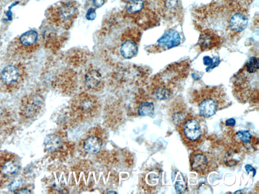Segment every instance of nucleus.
<instances>
[{"label":"nucleus","instance_id":"nucleus-1","mask_svg":"<svg viewBox=\"0 0 259 194\" xmlns=\"http://www.w3.org/2000/svg\"><path fill=\"white\" fill-rule=\"evenodd\" d=\"M79 14L76 2L67 0L51 6L47 10L46 17L50 25L65 31L72 28Z\"/></svg>","mask_w":259,"mask_h":194},{"label":"nucleus","instance_id":"nucleus-2","mask_svg":"<svg viewBox=\"0 0 259 194\" xmlns=\"http://www.w3.org/2000/svg\"><path fill=\"white\" fill-rule=\"evenodd\" d=\"M259 58L253 56L247 61L243 67L239 71L234 81L235 90L237 92H258Z\"/></svg>","mask_w":259,"mask_h":194},{"label":"nucleus","instance_id":"nucleus-3","mask_svg":"<svg viewBox=\"0 0 259 194\" xmlns=\"http://www.w3.org/2000/svg\"><path fill=\"white\" fill-rule=\"evenodd\" d=\"M225 98V93L220 87H206L200 90L196 94L199 114L206 118L212 116Z\"/></svg>","mask_w":259,"mask_h":194},{"label":"nucleus","instance_id":"nucleus-4","mask_svg":"<svg viewBox=\"0 0 259 194\" xmlns=\"http://www.w3.org/2000/svg\"><path fill=\"white\" fill-rule=\"evenodd\" d=\"M39 47L38 32L31 30L23 33L12 41L8 50L14 57L27 58L34 54Z\"/></svg>","mask_w":259,"mask_h":194},{"label":"nucleus","instance_id":"nucleus-5","mask_svg":"<svg viewBox=\"0 0 259 194\" xmlns=\"http://www.w3.org/2000/svg\"><path fill=\"white\" fill-rule=\"evenodd\" d=\"M26 77V68L22 64L7 65L0 72V89L5 92H15L22 86Z\"/></svg>","mask_w":259,"mask_h":194},{"label":"nucleus","instance_id":"nucleus-6","mask_svg":"<svg viewBox=\"0 0 259 194\" xmlns=\"http://www.w3.org/2000/svg\"><path fill=\"white\" fill-rule=\"evenodd\" d=\"M191 65L187 60L169 65L156 77L157 85H161L172 90L171 84L186 78L189 74Z\"/></svg>","mask_w":259,"mask_h":194},{"label":"nucleus","instance_id":"nucleus-7","mask_svg":"<svg viewBox=\"0 0 259 194\" xmlns=\"http://www.w3.org/2000/svg\"><path fill=\"white\" fill-rule=\"evenodd\" d=\"M157 13L164 20L180 22L183 16L181 0H154Z\"/></svg>","mask_w":259,"mask_h":194},{"label":"nucleus","instance_id":"nucleus-8","mask_svg":"<svg viewBox=\"0 0 259 194\" xmlns=\"http://www.w3.org/2000/svg\"><path fill=\"white\" fill-rule=\"evenodd\" d=\"M178 127L181 138L186 145L194 146L202 140L203 127L196 118L186 117Z\"/></svg>","mask_w":259,"mask_h":194},{"label":"nucleus","instance_id":"nucleus-9","mask_svg":"<svg viewBox=\"0 0 259 194\" xmlns=\"http://www.w3.org/2000/svg\"><path fill=\"white\" fill-rule=\"evenodd\" d=\"M141 36V32L136 28L125 31L122 36L123 43L120 48V53L124 58L131 59L137 55Z\"/></svg>","mask_w":259,"mask_h":194},{"label":"nucleus","instance_id":"nucleus-10","mask_svg":"<svg viewBox=\"0 0 259 194\" xmlns=\"http://www.w3.org/2000/svg\"><path fill=\"white\" fill-rule=\"evenodd\" d=\"M20 169V162L16 155L8 153L0 154V180L7 181L14 178Z\"/></svg>","mask_w":259,"mask_h":194},{"label":"nucleus","instance_id":"nucleus-11","mask_svg":"<svg viewBox=\"0 0 259 194\" xmlns=\"http://www.w3.org/2000/svg\"><path fill=\"white\" fill-rule=\"evenodd\" d=\"M181 42V37L179 32L170 29L164 33L155 45L150 46L147 51L151 53H161L178 46Z\"/></svg>","mask_w":259,"mask_h":194},{"label":"nucleus","instance_id":"nucleus-12","mask_svg":"<svg viewBox=\"0 0 259 194\" xmlns=\"http://www.w3.org/2000/svg\"><path fill=\"white\" fill-rule=\"evenodd\" d=\"M42 35L43 41L47 48L49 49L57 51L62 47L67 40V35L63 33L62 30L57 29L49 24Z\"/></svg>","mask_w":259,"mask_h":194},{"label":"nucleus","instance_id":"nucleus-13","mask_svg":"<svg viewBox=\"0 0 259 194\" xmlns=\"http://www.w3.org/2000/svg\"><path fill=\"white\" fill-rule=\"evenodd\" d=\"M43 105L44 99L41 95L37 93L30 94L22 101L21 113L26 118H33L39 114Z\"/></svg>","mask_w":259,"mask_h":194},{"label":"nucleus","instance_id":"nucleus-14","mask_svg":"<svg viewBox=\"0 0 259 194\" xmlns=\"http://www.w3.org/2000/svg\"><path fill=\"white\" fill-rule=\"evenodd\" d=\"M224 42L221 36L210 29L201 30L197 45L201 52L209 51L220 48Z\"/></svg>","mask_w":259,"mask_h":194},{"label":"nucleus","instance_id":"nucleus-15","mask_svg":"<svg viewBox=\"0 0 259 194\" xmlns=\"http://www.w3.org/2000/svg\"><path fill=\"white\" fill-rule=\"evenodd\" d=\"M139 28L145 30L157 27L160 23V18L157 12L145 8L138 14L130 17Z\"/></svg>","mask_w":259,"mask_h":194},{"label":"nucleus","instance_id":"nucleus-16","mask_svg":"<svg viewBox=\"0 0 259 194\" xmlns=\"http://www.w3.org/2000/svg\"><path fill=\"white\" fill-rule=\"evenodd\" d=\"M75 106L84 113H89L97 106V101L96 97L87 94L80 95L76 99Z\"/></svg>","mask_w":259,"mask_h":194},{"label":"nucleus","instance_id":"nucleus-17","mask_svg":"<svg viewBox=\"0 0 259 194\" xmlns=\"http://www.w3.org/2000/svg\"><path fill=\"white\" fill-rule=\"evenodd\" d=\"M86 86L89 89L98 91L103 86V80L100 71L92 68L88 70L84 77Z\"/></svg>","mask_w":259,"mask_h":194},{"label":"nucleus","instance_id":"nucleus-18","mask_svg":"<svg viewBox=\"0 0 259 194\" xmlns=\"http://www.w3.org/2000/svg\"><path fill=\"white\" fill-rule=\"evenodd\" d=\"M190 162L192 170L198 173L205 172L208 164L206 156L199 152H196L191 155Z\"/></svg>","mask_w":259,"mask_h":194},{"label":"nucleus","instance_id":"nucleus-19","mask_svg":"<svg viewBox=\"0 0 259 194\" xmlns=\"http://www.w3.org/2000/svg\"><path fill=\"white\" fill-rule=\"evenodd\" d=\"M102 142L97 137L92 136L87 138L84 142V150L89 154H96L101 150Z\"/></svg>","mask_w":259,"mask_h":194},{"label":"nucleus","instance_id":"nucleus-20","mask_svg":"<svg viewBox=\"0 0 259 194\" xmlns=\"http://www.w3.org/2000/svg\"><path fill=\"white\" fill-rule=\"evenodd\" d=\"M45 149L50 152H56L60 150L63 146L61 138L56 134L47 136L44 140Z\"/></svg>","mask_w":259,"mask_h":194},{"label":"nucleus","instance_id":"nucleus-21","mask_svg":"<svg viewBox=\"0 0 259 194\" xmlns=\"http://www.w3.org/2000/svg\"><path fill=\"white\" fill-rule=\"evenodd\" d=\"M145 7L144 0H129L125 6V12L130 17L138 14Z\"/></svg>","mask_w":259,"mask_h":194},{"label":"nucleus","instance_id":"nucleus-22","mask_svg":"<svg viewBox=\"0 0 259 194\" xmlns=\"http://www.w3.org/2000/svg\"><path fill=\"white\" fill-rule=\"evenodd\" d=\"M172 94V90L166 87L156 85L154 89V95L156 98L160 100H167Z\"/></svg>","mask_w":259,"mask_h":194},{"label":"nucleus","instance_id":"nucleus-23","mask_svg":"<svg viewBox=\"0 0 259 194\" xmlns=\"http://www.w3.org/2000/svg\"><path fill=\"white\" fill-rule=\"evenodd\" d=\"M155 107L154 103L144 102L141 103L138 109V113L141 116H151L154 114Z\"/></svg>","mask_w":259,"mask_h":194},{"label":"nucleus","instance_id":"nucleus-24","mask_svg":"<svg viewBox=\"0 0 259 194\" xmlns=\"http://www.w3.org/2000/svg\"><path fill=\"white\" fill-rule=\"evenodd\" d=\"M242 159L241 155L237 151L231 150L229 151L225 157V163L228 166L236 165Z\"/></svg>","mask_w":259,"mask_h":194},{"label":"nucleus","instance_id":"nucleus-25","mask_svg":"<svg viewBox=\"0 0 259 194\" xmlns=\"http://www.w3.org/2000/svg\"><path fill=\"white\" fill-rule=\"evenodd\" d=\"M203 63L205 65L208 66L206 71L209 72L218 66L220 63V61L219 58L218 57L211 58L209 56H205L203 58Z\"/></svg>","mask_w":259,"mask_h":194},{"label":"nucleus","instance_id":"nucleus-26","mask_svg":"<svg viewBox=\"0 0 259 194\" xmlns=\"http://www.w3.org/2000/svg\"><path fill=\"white\" fill-rule=\"evenodd\" d=\"M175 188L177 193L179 194L185 193L187 189L186 180L181 174L179 175L178 180L176 181Z\"/></svg>","mask_w":259,"mask_h":194},{"label":"nucleus","instance_id":"nucleus-27","mask_svg":"<svg viewBox=\"0 0 259 194\" xmlns=\"http://www.w3.org/2000/svg\"><path fill=\"white\" fill-rule=\"evenodd\" d=\"M238 138L243 143L251 142L252 136L249 130H241L237 133Z\"/></svg>","mask_w":259,"mask_h":194},{"label":"nucleus","instance_id":"nucleus-28","mask_svg":"<svg viewBox=\"0 0 259 194\" xmlns=\"http://www.w3.org/2000/svg\"><path fill=\"white\" fill-rule=\"evenodd\" d=\"M146 181L149 185H155L159 181V177L154 173H150L147 176Z\"/></svg>","mask_w":259,"mask_h":194},{"label":"nucleus","instance_id":"nucleus-29","mask_svg":"<svg viewBox=\"0 0 259 194\" xmlns=\"http://www.w3.org/2000/svg\"><path fill=\"white\" fill-rule=\"evenodd\" d=\"M86 19L88 20H94L97 17V12L95 8H90L87 12L86 15Z\"/></svg>","mask_w":259,"mask_h":194},{"label":"nucleus","instance_id":"nucleus-30","mask_svg":"<svg viewBox=\"0 0 259 194\" xmlns=\"http://www.w3.org/2000/svg\"><path fill=\"white\" fill-rule=\"evenodd\" d=\"M21 184V181L20 180H16L9 185L8 189L10 191L15 192L16 191Z\"/></svg>","mask_w":259,"mask_h":194},{"label":"nucleus","instance_id":"nucleus-31","mask_svg":"<svg viewBox=\"0 0 259 194\" xmlns=\"http://www.w3.org/2000/svg\"><path fill=\"white\" fill-rule=\"evenodd\" d=\"M106 0H91L93 6L96 8H101L105 3Z\"/></svg>","mask_w":259,"mask_h":194},{"label":"nucleus","instance_id":"nucleus-32","mask_svg":"<svg viewBox=\"0 0 259 194\" xmlns=\"http://www.w3.org/2000/svg\"><path fill=\"white\" fill-rule=\"evenodd\" d=\"M245 168L247 173H248V174H249L250 172H253V177L255 176L256 174V169L252 166L249 164L246 165L245 166Z\"/></svg>","mask_w":259,"mask_h":194},{"label":"nucleus","instance_id":"nucleus-33","mask_svg":"<svg viewBox=\"0 0 259 194\" xmlns=\"http://www.w3.org/2000/svg\"><path fill=\"white\" fill-rule=\"evenodd\" d=\"M235 124H236V121L232 118L227 119L226 122L227 127H234Z\"/></svg>","mask_w":259,"mask_h":194},{"label":"nucleus","instance_id":"nucleus-34","mask_svg":"<svg viewBox=\"0 0 259 194\" xmlns=\"http://www.w3.org/2000/svg\"><path fill=\"white\" fill-rule=\"evenodd\" d=\"M15 193L17 194H29L31 192L30 190L27 189H23L20 190H17Z\"/></svg>","mask_w":259,"mask_h":194},{"label":"nucleus","instance_id":"nucleus-35","mask_svg":"<svg viewBox=\"0 0 259 194\" xmlns=\"http://www.w3.org/2000/svg\"><path fill=\"white\" fill-rule=\"evenodd\" d=\"M122 1H123V0H122Z\"/></svg>","mask_w":259,"mask_h":194}]
</instances>
